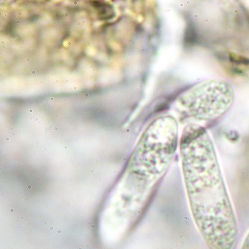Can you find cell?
I'll use <instances>...</instances> for the list:
<instances>
[{
  "mask_svg": "<svg viewBox=\"0 0 249 249\" xmlns=\"http://www.w3.org/2000/svg\"><path fill=\"white\" fill-rule=\"evenodd\" d=\"M180 152L189 208L199 233L209 249H235L237 219L213 142L204 126L186 125Z\"/></svg>",
  "mask_w": 249,
  "mask_h": 249,
  "instance_id": "obj_1",
  "label": "cell"
},
{
  "mask_svg": "<svg viewBox=\"0 0 249 249\" xmlns=\"http://www.w3.org/2000/svg\"><path fill=\"white\" fill-rule=\"evenodd\" d=\"M234 100L231 83L221 79H208L189 88L178 97L176 108L188 124H210L228 112Z\"/></svg>",
  "mask_w": 249,
  "mask_h": 249,
  "instance_id": "obj_2",
  "label": "cell"
},
{
  "mask_svg": "<svg viewBox=\"0 0 249 249\" xmlns=\"http://www.w3.org/2000/svg\"><path fill=\"white\" fill-rule=\"evenodd\" d=\"M241 249H249V232L245 238Z\"/></svg>",
  "mask_w": 249,
  "mask_h": 249,
  "instance_id": "obj_3",
  "label": "cell"
}]
</instances>
